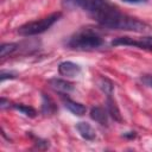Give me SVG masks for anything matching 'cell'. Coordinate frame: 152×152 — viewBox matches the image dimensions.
I'll use <instances>...</instances> for the list:
<instances>
[{"label": "cell", "instance_id": "1", "mask_svg": "<svg viewBox=\"0 0 152 152\" xmlns=\"http://www.w3.org/2000/svg\"><path fill=\"white\" fill-rule=\"evenodd\" d=\"M103 45V39L91 30H81L70 37L68 46L72 50L89 51Z\"/></svg>", "mask_w": 152, "mask_h": 152}, {"label": "cell", "instance_id": "2", "mask_svg": "<svg viewBox=\"0 0 152 152\" xmlns=\"http://www.w3.org/2000/svg\"><path fill=\"white\" fill-rule=\"evenodd\" d=\"M62 17V12H55L51 13L39 20L30 21L20 27H18V33L23 37H31V36H37L40 34L45 31H48L55 23H57Z\"/></svg>", "mask_w": 152, "mask_h": 152}, {"label": "cell", "instance_id": "3", "mask_svg": "<svg viewBox=\"0 0 152 152\" xmlns=\"http://www.w3.org/2000/svg\"><path fill=\"white\" fill-rule=\"evenodd\" d=\"M110 44L112 46H133V48L152 51V36H145L140 38H132L124 36L113 39Z\"/></svg>", "mask_w": 152, "mask_h": 152}, {"label": "cell", "instance_id": "4", "mask_svg": "<svg viewBox=\"0 0 152 152\" xmlns=\"http://www.w3.org/2000/svg\"><path fill=\"white\" fill-rule=\"evenodd\" d=\"M48 83H49L51 89H53L55 91L61 93V94H70L75 89V87L71 82H69L66 80H63V78L53 77V78H50L48 81Z\"/></svg>", "mask_w": 152, "mask_h": 152}, {"label": "cell", "instance_id": "5", "mask_svg": "<svg viewBox=\"0 0 152 152\" xmlns=\"http://www.w3.org/2000/svg\"><path fill=\"white\" fill-rule=\"evenodd\" d=\"M58 72L65 77H76L81 74V66L74 62L64 61L58 65Z\"/></svg>", "mask_w": 152, "mask_h": 152}, {"label": "cell", "instance_id": "6", "mask_svg": "<svg viewBox=\"0 0 152 152\" xmlns=\"http://www.w3.org/2000/svg\"><path fill=\"white\" fill-rule=\"evenodd\" d=\"M76 129L77 132L80 133V135L88 140V141H91L96 138V132L95 129L93 128V126L89 124V122H86V121H80L76 124Z\"/></svg>", "mask_w": 152, "mask_h": 152}, {"label": "cell", "instance_id": "7", "mask_svg": "<svg viewBox=\"0 0 152 152\" xmlns=\"http://www.w3.org/2000/svg\"><path fill=\"white\" fill-rule=\"evenodd\" d=\"M106 108H107V113L108 115L116 122H121L122 121V118H121V113H120V109L115 102V100L112 97V95H107V99H106Z\"/></svg>", "mask_w": 152, "mask_h": 152}, {"label": "cell", "instance_id": "8", "mask_svg": "<svg viewBox=\"0 0 152 152\" xmlns=\"http://www.w3.org/2000/svg\"><path fill=\"white\" fill-rule=\"evenodd\" d=\"M63 102H64V107L76 116H83L87 113V107L80 102H76L71 99H64Z\"/></svg>", "mask_w": 152, "mask_h": 152}, {"label": "cell", "instance_id": "9", "mask_svg": "<svg viewBox=\"0 0 152 152\" xmlns=\"http://www.w3.org/2000/svg\"><path fill=\"white\" fill-rule=\"evenodd\" d=\"M90 118L101 126H108V113L102 107H93L90 109Z\"/></svg>", "mask_w": 152, "mask_h": 152}, {"label": "cell", "instance_id": "10", "mask_svg": "<svg viewBox=\"0 0 152 152\" xmlns=\"http://www.w3.org/2000/svg\"><path fill=\"white\" fill-rule=\"evenodd\" d=\"M57 110V106L52 101L50 96L46 94H42V113L44 115H52Z\"/></svg>", "mask_w": 152, "mask_h": 152}, {"label": "cell", "instance_id": "11", "mask_svg": "<svg viewBox=\"0 0 152 152\" xmlns=\"http://www.w3.org/2000/svg\"><path fill=\"white\" fill-rule=\"evenodd\" d=\"M19 44L18 43H4L0 46V57L5 58L10 55H13L15 51L19 50Z\"/></svg>", "mask_w": 152, "mask_h": 152}, {"label": "cell", "instance_id": "12", "mask_svg": "<svg viewBox=\"0 0 152 152\" xmlns=\"http://www.w3.org/2000/svg\"><path fill=\"white\" fill-rule=\"evenodd\" d=\"M12 108H14L15 110L20 112L21 114H24L25 116H28V118H34L37 115V110L31 107V106H27V104H23V103H14L12 104Z\"/></svg>", "mask_w": 152, "mask_h": 152}, {"label": "cell", "instance_id": "13", "mask_svg": "<svg viewBox=\"0 0 152 152\" xmlns=\"http://www.w3.org/2000/svg\"><path fill=\"white\" fill-rule=\"evenodd\" d=\"M97 86L99 88L107 95H112L113 94V90H114V84L110 80H108L107 77H100L99 81H97Z\"/></svg>", "mask_w": 152, "mask_h": 152}, {"label": "cell", "instance_id": "14", "mask_svg": "<svg viewBox=\"0 0 152 152\" xmlns=\"http://www.w3.org/2000/svg\"><path fill=\"white\" fill-rule=\"evenodd\" d=\"M140 82L144 86H146L148 88H152V75L151 74H144V75H141L140 76Z\"/></svg>", "mask_w": 152, "mask_h": 152}, {"label": "cell", "instance_id": "15", "mask_svg": "<svg viewBox=\"0 0 152 152\" xmlns=\"http://www.w3.org/2000/svg\"><path fill=\"white\" fill-rule=\"evenodd\" d=\"M15 77H17V75L14 72H11V71H4L2 70L0 72V81L1 82H4L5 80H13Z\"/></svg>", "mask_w": 152, "mask_h": 152}, {"label": "cell", "instance_id": "16", "mask_svg": "<svg viewBox=\"0 0 152 152\" xmlns=\"http://www.w3.org/2000/svg\"><path fill=\"white\" fill-rule=\"evenodd\" d=\"M34 144H36V147H38L39 150H46L50 146V144H49L48 140H43V139H39V138L37 139V141Z\"/></svg>", "mask_w": 152, "mask_h": 152}, {"label": "cell", "instance_id": "17", "mask_svg": "<svg viewBox=\"0 0 152 152\" xmlns=\"http://www.w3.org/2000/svg\"><path fill=\"white\" fill-rule=\"evenodd\" d=\"M122 137H124V138H126V139L133 140V139H135V138H137V132H135V131H129V132H125V133L122 134Z\"/></svg>", "mask_w": 152, "mask_h": 152}, {"label": "cell", "instance_id": "18", "mask_svg": "<svg viewBox=\"0 0 152 152\" xmlns=\"http://www.w3.org/2000/svg\"><path fill=\"white\" fill-rule=\"evenodd\" d=\"M10 106H12V104H10V100H7V99H5V97H1V99H0V108H1V109L8 108Z\"/></svg>", "mask_w": 152, "mask_h": 152}, {"label": "cell", "instance_id": "19", "mask_svg": "<svg viewBox=\"0 0 152 152\" xmlns=\"http://www.w3.org/2000/svg\"><path fill=\"white\" fill-rule=\"evenodd\" d=\"M126 4H145L147 2V0H122Z\"/></svg>", "mask_w": 152, "mask_h": 152}]
</instances>
